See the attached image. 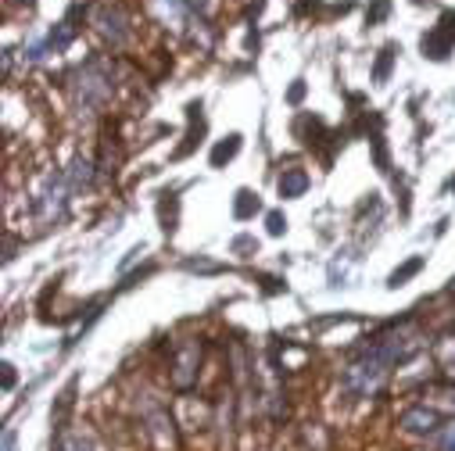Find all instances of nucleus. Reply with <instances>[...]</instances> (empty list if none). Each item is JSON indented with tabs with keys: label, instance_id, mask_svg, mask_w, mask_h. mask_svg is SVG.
<instances>
[{
	"label": "nucleus",
	"instance_id": "f257e3e1",
	"mask_svg": "<svg viewBox=\"0 0 455 451\" xmlns=\"http://www.w3.org/2000/svg\"><path fill=\"white\" fill-rule=\"evenodd\" d=\"M387 373H391V362H387L384 352L373 344V348H366L359 359L348 362V369H345V391H352L355 398H373V394H380Z\"/></svg>",
	"mask_w": 455,
	"mask_h": 451
},
{
	"label": "nucleus",
	"instance_id": "f03ea898",
	"mask_svg": "<svg viewBox=\"0 0 455 451\" xmlns=\"http://www.w3.org/2000/svg\"><path fill=\"white\" fill-rule=\"evenodd\" d=\"M423 58H430V61H444L448 54H451V47H455V12H444L441 19H437V26L423 36Z\"/></svg>",
	"mask_w": 455,
	"mask_h": 451
},
{
	"label": "nucleus",
	"instance_id": "7ed1b4c3",
	"mask_svg": "<svg viewBox=\"0 0 455 451\" xmlns=\"http://www.w3.org/2000/svg\"><path fill=\"white\" fill-rule=\"evenodd\" d=\"M79 93H83V104H100V100H108V93H111V75L104 72L100 61H90V65L79 72Z\"/></svg>",
	"mask_w": 455,
	"mask_h": 451
},
{
	"label": "nucleus",
	"instance_id": "20e7f679",
	"mask_svg": "<svg viewBox=\"0 0 455 451\" xmlns=\"http://www.w3.org/2000/svg\"><path fill=\"white\" fill-rule=\"evenodd\" d=\"M398 426H402L405 433L434 437V433H437L444 423H441V412H437V408H430V405H412V408H405V412H402Z\"/></svg>",
	"mask_w": 455,
	"mask_h": 451
},
{
	"label": "nucleus",
	"instance_id": "39448f33",
	"mask_svg": "<svg viewBox=\"0 0 455 451\" xmlns=\"http://www.w3.org/2000/svg\"><path fill=\"white\" fill-rule=\"evenodd\" d=\"M97 29H100L111 44H116V47H123L126 36H130V19H126V12L116 8V4H100V8H97Z\"/></svg>",
	"mask_w": 455,
	"mask_h": 451
},
{
	"label": "nucleus",
	"instance_id": "423d86ee",
	"mask_svg": "<svg viewBox=\"0 0 455 451\" xmlns=\"http://www.w3.org/2000/svg\"><path fill=\"white\" fill-rule=\"evenodd\" d=\"M197 362H201V348H197V344H183V348L176 352V373H172V384H176L180 391H187V387L194 384V376H197Z\"/></svg>",
	"mask_w": 455,
	"mask_h": 451
},
{
	"label": "nucleus",
	"instance_id": "0eeeda50",
	"mask_svg": "<svg viewBox=\"0 0 455 451\" xmlns=\"http://www.w3.org/2000/svg\"><path fill=\"white\" fill-rule=\"evenodd\" d=\"M276 186H280V197H301L308 190V172L305 169H283Z\"/></svg>",
	"mask_w": 455,
	"mask_h": 451
},
{
	"label": "nucleus",
	"instance_id": "6e6552de",
	"mask_svg": "<svg viewBox=\"0 0 455 451\" xmlns=\"http://www.w3.org/2000/svg\"><path fill=\"white\" fill-rule=\"evenodd\" d=\"M237 151H241V137H237V133H230L226 140H219V144L212 147V165H215V169H222L226 162H234V158H237Z\"/></svg>",
	"mask_w": 455,
	"mask_h": 451
},
{
	"label": "nucleus",
	"instance_id": "1a4fd4ad",
	"mask_svg": "<svg viewBox=\"0 0 455 451\" xmlns=\"http://www.w3.org/2000/svg\"><path fill=\"white\" fill-rule=\"evenodd\" d=\"M255 211H262V201H259V194H251V190H237V201H234V215H237V218H251Z\"/></svg>",
	"mask_w": 455,
	"mask_h": 451
},
{
	"label": "nucleus",
	"instance_id": "9d476101",
	"mask_svg": "<svg viewBox=\"0 0 455 451\" xmlns=\"http://www.w3.org/2000/svg\"><path fill=\"white\" fill-rule=\"evenodd\" d=\"M419 269H423V258H409V262H405L402 269H395V273H391L387 287H402V283H405V280H412V276H416Z\"/></svg>",
	"mask_w": 455,
	"mask_h": 451
},
{
	"label": "nucleus",
	"instance_id": "9b49d317",
	"mask_svg": "<svg viewBox=\"0 0 455 451\" xmlns=\"http://www.w3.org/2000/svg\"><path fill=\"white\" fill-rule=\"evenodd\" d=\"M395 51H398L395 44H387V47L380 51V58H377V68H373V79H377V83H384V79H387V68H391V61H395Z\"/></svg>",
	"mask_w": 455,
	"mask_h": 451
},
{
	"label": "nucleus",
	"instance_id": "f8f14e48",
	"mask_svg": "<svg viewBox=\"0 0 455 451\" xmlns=\"http://www.w3.org/2000/svg\"><path fill=\"white\" fill-rule=\"evenodd\" d=\"M58 451H90V444L83 440V433H61L58 437Z\"/></svg>",
	"mask_w": 455,
	"mask_h": 451
},
{
	"label": "nucleus",
	"instance_id": "ddd939ff",
	"mask_svg": "<svg viewBox=\"0 0 455 451\" xmlns=\"http://www.w3.org/2000/svg\"><path fill=\"white\" fill-rule=\"evenodd\" d=\"M434 437H437L441 451H455V419H451V423H444V426H441Z\"/></svg>",
	"mask_w": 455,
	"mask_h": 451
},
{
	"label": "nucleus",
	"instance_id": "4468645a",
	"mask_svg": "<svg viewBox=\"0 0 455 451\" xmlns=\"http://www.w3.org/2000/svg\"><path fill=\"white\" fill-rule=\"evenodd\" d=\"M266 226H269V233H273V237H280V233L287 230V218H283L280 211H269V218H266Z\"/></svg>",
	"mask_w": 455,
	"mask_h": 451
},
{
	"label": "nucleus",
	"instance_id": "2eb2a0df",
	"mask_svg": "<svg viewBox=\"0 0 455 451\" xmlns=\"http://www.w3.org/2000/svg\"><path fill=\"white\" fill-rule=\"evenodd\" d=\"M301 97H305V83H301V79H298V83H294V86H291V93H287V100H291V104H298V100H301Z\"/></svg>",
	"mask_w": 455,
	"mask_h": 451
},
{
	"label": "nucleus",
	"instance_id": "dca6fc26",
	"mask_svg": "<svg viewBox=\"0 0 455 451\" xmlns=\"http://www.w3.org/2000/svg\"><path fill=\"white\" fill-rule=\"evenodd\" d=\"M4 451H15V430L4 433Z\"/></svg>",
	"mask_w": 455,
	"mask_h": 451
},
{
	"label": "nucleus",
	"instance_id": "f3484780",
	"mask_svg": "<svg viewBox=\"0 0 455 451\" xmlns=\"http://www.w3.org/2000/svg\"><path fill=\"white\" fill-rule=\"evenodd\" d=\"M15 384V369L12 366H4V387H12Z\"/></svg>",
	"mask_w": 455,
	"mask_h": 451
},
{
	"label": "nucleus",
	"instance_id": "a211bd4d",
	"mask_svg": "<svg viewBox=\"0 0 455 451\" xmlns=\"http://www.w3.org/2000/svg\"><path fill=\"white\" fill-rule=\"evenodd\" d=\"M451 190H455V179H451Z\"/></svg>",
	"mask_w": 455,
	"mask_h": 451
}]
</instances>
